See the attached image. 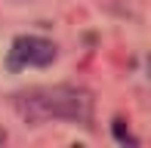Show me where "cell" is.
I'll use <instances>...</instances> for the list:
<instances>
[{
	"label": "cell",
	"instance_id": "7a4b0ae2",
	"mask_svg": "<svg viewBox=\"0 0 151 148\" xmlns=\"http://www.w3.org/2000/svg\"><path fill=\"white\" fill-rule=\"evenodd\" d=\"M59 56L56 43L40 34H22L12 40L9 46V68L22 71V68H46V65H52Z\"/></svg>",
	"mask_w": 151,
	"mask_h": 148
},
{
	"label": "cell",
	"instance_id": "3957f363",
	"mask_svg": "<svg viewBox=\"0 0 151 148\" xmlns=\"http://www.w3.org/2000/svg\"><path fill=\"white\" fill-rule=\"evenodd\" d=\"M3 142H6V133H0V145H3Z\"/></svg>",
	"mask_w": 151,
	"mask_h": 148
},
{
	"label": "cell",
	"instance_id": "6da1fadb",
	"mask_svg": "<svg viewBox=\"0 0 151 148\" xmlns=\"http://www.w3.org/2000/svg\"><path fill=\"white\" fill-rule=\"evenodd\" d=\"M12 108L28 124L68 120V124H90L93 120V96L74 83H46L28 86L12 96Z\"/></svg>",
	"mask_w": 151,
	"mask_h": 148
}]
</instances>
